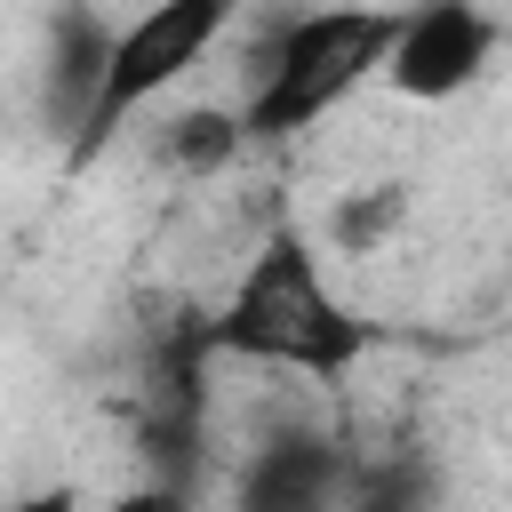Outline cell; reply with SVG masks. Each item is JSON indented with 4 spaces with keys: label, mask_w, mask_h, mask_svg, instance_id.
I'll use <instances>...</instances> for the list:
<instances>
[{
    "label": "cell",
    "mask_w": 512,
    "mask_h": 512,
    "mask_svg": "<svg viewBox=\"0 0 512 512\" xmlns=\"http://www.w3.org/2000/svg\"><path fill=\"white\" fill-rule=\"evenodd\" d=\"M376 328L352 312V296L336 288L320 240L304 224H272L248 264L232 272L224 304L208 312V352L216 360H248V368H280V376H312L336 384L368 360Z\"/></svg>",
    "instance_id": "1"
},
{
    "label": "cell",
    "mask_w": 512,
    "mask_h": 512,
    "mask_svg": "<svg viewBox=\"0 0 512 512\" xmlns=\"http://www.w3.org/2000/svg\"><path fill=\"white\" fill-rule=\"evenodd\" d=\"M400 40V0H312L296 8L248 64V144H288L320 128L352 88L384 80V56Z\"/></svg>",
    "instance_id": "2"
},
{
    "label": "cell",
    "mask_w": 512,
    "mask_h": 512,
    "mask_svg": "<svg viewBox=\"0 0 512 512\" xmlns=\"http://www.w3.org/2000/svg\"><path fill=\"white\" fill-rule=\"evenodd\" d=\"M240 8L248 0H144L128 24H112V48H104V72H96V96H88V120L72 136V168H88L96 152H112L176 80H192L224 48V32H232Z\"/></svg>",
    "instance_id": "3"
},
{
    "label": "cell",
    "mask_w": 512,
    "mask_h": 512,
    "mask_svg": "<svg viewBox=\"0 0 512 512\" xmlns=\"http://www.w3.org/2000/svg\"><path fill=\"white\" fill-rule=\"evenodd\" d=\"M504 24L480 0H400V40L384 56L392 96L408 104H456L496 72Z\"/></svg>",
    "instance_id": "4"
},
{
    "label": "cell",
    "mask_w": 512,
    "mask_h": 512,
    "mask_svg": "<svg viewBox=\"0 0 512 512\" xmlns=\"http://www.w3.org/2000/svg\"><path fill=\"white\" fill-rule=\"evenodd\" d=\"M352 448L320 424H272L240 472H232V512H344L352 496Z\"/></svg>",
    "instance_id": "5"
},
{
    "label": "cell",
    "mask_w": 512,
    "mask_h": 512,
    "mask_svg": "<svg viewBox=\"0 0 512 512\" xmlns=\"http://www.w3.org/2000/svg\"><path fill=\"white\" fill-rule=\"evenodd\" d=\"M248 120L240 104H184V112H160L152 120V168L176 176V184H216L248 160Z\"/></svg>",
    "instance_id": "6"
},
{
    "label": "cell",
    "mask_w": 512,
    "mask_h": 512,
    "mask_svg": "<svg viewBox=\"0 0 512 512\" xmlns=\"http://www.w3.org/2000/svg\"><path fill=\"white\" fill-rule=\"evenodd\" d=\"M408 216H416V184H400V176L352 184V192L328 200V216H320V248H336V256H384V248L408 232Z\"/></svg>",
    "instance_id": "7"
},
{
    "label": "cell",
    "mask_w": 512,
    "mask_h": 512,
    "mask_svg": "<svg viewBox=\"0 0 512 512\" xmlns=\"http://www.w3.org/2000/svg\"><path fill=\"white\" fill-rule=\"evenodd\" d=\"M344 512H440V464L432 456H360Z\"/></svg>",
    "instance_id": "8"
},
{
    "label": "cell",
    "mask_w": 512,
    "mask_h": 512,
    "mask_svg": "<svg viewBox=\"0 0 512 512\" xmlns=\"http://www.w3.org/2000/svg\"><path fill=\"white\" fill-rule=\"evenodd\" d=\"M184 504H192V488H184V480H152V472H144V480H136V488H120L104 512H184Z\"/></svg>",
    "instance_id": "9"
},
{
    "label": "cell",
    "mask_w": 512,
    "mask_h": 512,
    "mask_svg": "<svg viewBox=\"0 0 512 512\" xmlns=\"http://www.w3.org/2000/svg\"><path fill=\"white\" fill-rule=\"evenodd\" d=\"M0 512H80V488H72V480H48V488H24V496H8Z\"/></svg>",
    "instance_id": "10"
}]
</instances>
